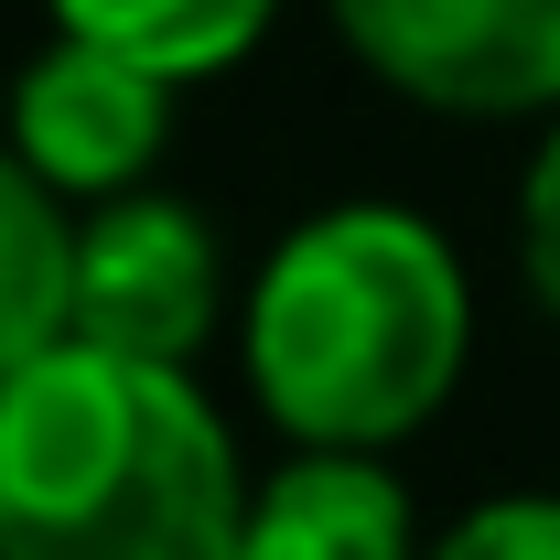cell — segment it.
Returning a JSON list of instances; mask_svg holds the SVG:
<instances>
[{
	"mask_svg": "<svg viewBox=\"0 0 560 560\" xmlns=\"http://www.w3.org/2000/svg\"><path fill=\"white\" fill-rule=\"evenodd\" d=\"M517 270H528V291L560 313V130L539 140V162H528V184H517Z\"/></svg>",
	"mask_w": 560,
	"mask_h": 560,
	"instance_id": "cell-10",
	"label": "cell"
},
{
	"mask_svg": "<svg viewBox=\"0 0 560 560\" xmlns=\"http://www.w3.org/2000/svg\"><path fill=\"white\" fill-rule=\"evenodd\" d=\"M420 560H560V495H495L475 517H453Z\"/></svg>",
	"mask_w": 560,
	"mask_h": 560,
	"instance_id": "cell-9",
	"label": "cell"
},
{
	"mask_svg": "<svg viewBox=\"0 0 560 560\" xmlns=\"http://www.w3.org/2000/svg\"><path fill=\"white\" fill-rule=\"evenodd\" d=\"M270 11L280 0H55V33H86V44H108L130 66L195 86V75L237 66L270 33Z\"/></svg>",
	"mask_w": 560,
	"mask_h": 560,
	"instance_id": "cell-8",
	"label": "cell"
},
{
	"mask_svg": "<svg viewBox=\"0 0 560 560\" xmlns=\"http://www.w3.org/2000/svg\"><path fill=\"white\" fill-rule=\"evenodd\" d=\"M377 86L442 119L560 108V0H324Z\"/></svg>",
	"mask_w": 560,
	"mask_h": 560,
	"instance_id": "cell-3",
	"label": "cell"
},
{
	"mask_svg": "<svg viewBox=\"0 0 560 560\" xmlns=\"http://www.w3.org/2000/svg\"><path fill=\"white\" fill-rule=\"evenodd\" d=\"M215 335V226L173 195H108L75 226V346L195 366Z\"/></svg>",
	"mask_w": 560,
	"mask_h": 560,
	"instance_id": "cell-4",
	"label": "cell"
},
{
	"mask_svg": "<svg viewBox=\"0 0 560 560\" xmlns=\"http://www.w3.org/2000/svg\"><path fill=\"white\" fill-rule=\"evenodd\" d=\"M248 495L184 366L55 346L0 377V560H237Z\"/></svg>",
	"mask_w": 560,
	"mask_h": 560,
	"instance_id": "cell-1",
	"label": "cell"
},
{
	"mask_svg": "<svg viewBox=\"0 0 560 560\" xmlns=\"http://www.w3.org/2000/svg\"><path fill=\"white\" fill-rule=\"evenodd\" d=\"M75 346V215L0 140V377Z\"/></svg>",
	"mask_w": 560,
	"mask_h": 560,
	"instance_id": "cell-7",
	"label": "cell"
},
{
	"mask_svg": "<svg viewBox=\"0 0 560 560\" xmlns=\"http://www.w3.org/2000/svg\"><path fill=\"white\" fill-rule=\"evenodd\" d=\"M475 291L453 237L410 206H335L291 226L248 291V388L302 453H388L453 399Z\"/></svg>",
	"mask_w": 560,
	"mask_h": 560,
	"instance_id": "cell-2",
	"label": "cell"
},
{
	"mask_svg": "<svg viewBox=\"0 0 560 560\" xmlns=\"http://www.w3.org/2000/svg\"><path fill=\"white\" fill-rule=\"evenodd\" d=\"M237 560H420L410 495L377 453H302L248 495Z\"/></svg>",
	"mask_w": 560,
	"mask_h": 560,
	"instance_id": "cell-6",
	"label": "cell"
},
{
	"mask_svg": "<svg viewBox=\"0 0 560 560\" xmlns=\"http://www.w3.org/2000/svg\"><path fill=\"white\" fill-rule=\"evenodd\" d=\"M173 140V75L130 66L86 33H55L33 66L11 75V151L55 184V195H140V173Z\"/></svg>",
	"mask_w": 560,
	"mask_h": 560,
	"instance_id": "cell-5",
	"label": "cell"
}]
</instances>
